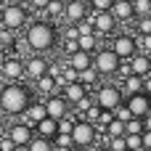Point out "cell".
<instances>
[{"mask_svg":"<svg viewBox=\"0 0 151 151\" xmlns=\"http://www.w3.org/2000/svg\"><path fill=\"white\" fill-rule=\"evenodd\" d=\"M56 37H58V32L50 21H32L29 29L24 32V45L37 53H45L56 45Z\"/></svg>","mask_w":151,"mask_h":151,"instance_id":"cell-1","label":"cell"},{"mask_svg":"<svg viewBox=\"0 0 151 151\" xmlns=\"http://www.w3.org/2000/svg\"><path fill=\"white\" fill-rule=\"evenodd\" d=\"M29 104H32L29 90H27L24 85H19V82L5 85V88L0 90V111H3V114H24Z\"/></svg>","mask_w":151,"mask_h":151,"instance_id":"cell-2","label":"cell"},{"mask_svg":"<svg viewBox=\"0 0 151 151\" xmlns=\"http://www.w3.org/2000/svg\"><path fill=\"white\" fill-rule=\"evenodd\" d=\"M0 21H3V29H21L27 24V8L19 5V3H5L3 11H0Z\"/></svg>","mask_w":151,"mask_h":151,"instance_id":"cell-3","label":"cell"},{"mask_svg":"<svg viewBox=\"0 0 151 151\" xmlns=\"http://www.w3.org/2000/svg\"><path fill=\"white\" fill-rule=\"evenodd\" d=\"M119 61H130L135 53H138V42H135V37L133 35H117L114 40H111V48H109Z\"/></svg>","mask_w":151,"mask_h":151,"instance_id":"cell-4","label":"cell"},{"mask_svg":"<svg viewBox=\"0 0 151 151\" xmlns=\"http://www.w3.org/2000/svg\"><path fill=\"white\" fill-rule=\"evenodd\" d=\"M96 106L101 111H114L117 106H122V90L114 88V85H104L96 93Z\"/></svg>","mask_w":151,"mask_h":151,"instance_id":"cell-5","label":"cell"},{"mask_svg":"<svg viewBox=\"0 0 151 151\" xmlns=\"http://www.w3.org/2000/svg\"><path fill=\"white\" fill-rule=\"evenodd\" d=\"M93 69H96V74H117L119 58H117L109 48L96 50V53H93Z\"/></svg>","mask_w":151,"mask_h":151,"instance_id":"cell-6","label":"cell"},{"mask_svg":"<svg viewBox=\"0 0 151 151\" xmlns=\"http://www.w3.org/2000/svg\"><path fill=\"white\" fill-rule=\"evenodd\" d=\"M72 143L77 149H90V143H96V127L88 125L85 119H77L72 127Z\"/></svg>","mask_w":151,"mask_h":151,"instance_id":"cell-7","label":"cell"},{"mask_svg":"<svg viewBox=\"0 0 151 151\" xmlns=\"http://www.w3.org/2000/svg\"><path fill=\"white\" fill-rule=\"evenodd\" d=\"M125 109L130 111L133 119H143L151 114V106H149V96L146 93H135V96H127L125 101Z\"/></svg>","mask_w":151,"mask_h":151,"instance_id":"cell-8","label":"cell"},{"mask_svg":"<svg viewBox=\"0 0 151 151\" xmlns=\"http://www.w3.org/2000/svg\"><path fill=\"white\" fill-rule=\"evenodd\" d=\"M42 106H45V114H48V119H64L66 114H69V104L58 96V93H53V96H48L45 101H42Z\"/></svg>","mask_w":151,"mask_h":151,"instance_id":"cell-9","label":"cell"},{"mask_svg":"<svg viewBox=\"0 0 151 151\" xmlns=\"http://www.w3.org/2000/svg\"><path fill=\"white\" fill-rule=\"evenodd\" d=\"M88 3H82V0H74V3H64V19L69 21V27H77L80 21H85V16H88Z\"/></svg>","mask_w":151,"mask_h":151,"instance_id":"cell-10","label":"cell"},{"mask_svg":"<svg viewBox=\"0 0 151 151\" xmlns=\"http://www.w3.org/2000/svg\"><path fill=\"white\" fill-rule=\"evenodd\" d=\"M48 61L42 58V56H29L27 61H24V77H29V80H40V77H45L48 74Z\"/></svg>","mask_w":151,"mask_h":151,"instance_id":"cell-11","label":"cell"},{"mask_svg":"<svg viewBox=\"0 0 151 151\" xmlns=\"http://www.w3.org/2000/svg\"><path fill=\"white\" fill-rule=\"evenodd\" d=\"M0 74H3V80H8V85H13L16 80L24 77V61L16 58V56H8L5 64H3V69H0Z\"/></svg>","mask_w":151,"mask_h":151,"instance_id":"cell-12","label":"cell"},{"mask_svg":"<svg viewBox=\"0 0 151 151\" xmlns=\"http://www.w3.org/2000/svg\"><path fill=\"white\" fill-rule=\"evenodd\" d=\"M32 138H35V133H32V127L24 125V122H16V125L8 127V141L13 143V149H16V146H27Z\"/></svg>","mask_w":151,"mask_h":151,"instance_id":"cell-13","label":"cell"},{"mask_svg":"<svg viewBox=\"0 0 151 151\" xmlns=\"http://www.w3.org/2000/svg\"><path fill=\"white\" fill-rule=\"evenodd\" d=\"M127 66H130V74H133V77L146 80V77L151 74V69H149V56H143L141 50H138V53H135V56L127 61Z\"/></svg>","mask_w":151,"mask_h":151,"instance_id":"cell-14","label":"cell"},{"mask_svg":"<svg viewBox=\"0 0 151 151\" xmlns=\"http://www.w3.org/2000/svg\"><path fill=\"white\" fill-rule=\"evenodd\" d=\"M93 13H96V11H93ZM114 27H117V21H114L111 13H96V16H93V32H96V35H111Z\"/></svg>","mask_w":151,"mask_h":151,"instance_id":"cell-15","label":"cell"},{"mask_svg":"<svg viewBox=\"0 0 151 151\" xmlns=\"http://www.w3.org/2000/svg\"><path fill=\"white\" fill-rule=\"evenodd\" d=\"M61 98H64L66 104H74V106H77L82 98H88V90H85V85H82V82H72V85H64Z\"/></svg>","mask_w":151,"mask_h":151,"instance_id":"cell-16","label":"cell"},{"mask_svg":"<svg viewBox=\"0 0 151 151\" xmlns=\"http://www.w3.org/2000/svg\"><path fill=\"white\" fill-rule=\"evenodd\" d=\"M66 64H69V69H72V72H77V74H80V72H85V69H90V66H93V56H90V53H82V50H74V53L69 56V61H66Z\"/></svg>","mask_w":151,"mask_h":151,"instance_id":"cell-17","label":"cell"},{"mask_svg":"<svg viewBox=\"0 0 151 151\" xmlns=\"http://www.w3.org/2000/svg\"><path fill=\"white\" fill-rule=\"evenodd\" d=\"M24 117H27V122H24V125H29V127H32V125H40V122L48 117V114H45V106H42V101H32V104L27 106Z\"/></svg>","mask_w":151,"mask_h":151,"instance_id":"cell-18","label":"cell"},{"mask_svg":"<svg viewBox=\"0 0 151 151\" xmlns=\"http://www.w3.org/2000/svg\"><path fill=\"white\" fill-rule=\"evenodd\" d=\"M109 13L114 16V21H127V19H133V3L130 0H114Z\"/></svg>","mask_w":151,"mask_h":151,"instance_id":"cell-19","label":"cell"},{"mask_svg":"<svg viewBox=\"0 0 151 151\" xmlns=\"http://www.w3.org/2000/svg\"><path fill=\"white\" fill-rule=\"evenodd\" d=\"M35 127H37V138H45V141H53L56 133H58V122L56 119H48V117L40 125H35Z\"/></svg>","mask_w":151,"mask_h":151,"instance_id":"cell-20","label":"cell"},{"mask_svg":"<svg viewBox=\"0 0 151 151\" xmlns=\"http://www.w3.org/2000/svg\"><path fill=\"white\" fill-rule=\"evenodd\" d=\"M96 45H98V37L96 35H85V37H77V50L82 53H96Z\"/></svg>","mask_w":151,"mask_h":151,"instance_id":"cell-21","label":"cell"},{"mask_svg":"<svg viewBox=\"0 0 151 151\" xmlns=\"http://www.w3.org/2000/svg\"><path fill=\"white\" fill-rule=\"evenodd\" d=\"M37 90H40L45 98H48V96H53V93H56V80H53V77H48V74H45V77H40V80H37Z\"/></svg>","mask_w":151,"mask_h":151,"instance_id":"cell-22","label":"cell"},{"mask_svg":"<svg viewBox=\"0 0 151 151\" xmlns=\"http://www.w3.org/2000/svg\"><path fill=\"white\" fill-rule=\"evenodd\" d=\"M125 90H127V96H135V93H143V80L141 77H125Z\"/></svg>","mask_w":151,"mask_h":151,"instance_id":"cell-23","label":"cell"},{"mask_svg":"<svg viewBox=\"0 0 151 151\" xmlns=\"http://www.w3.org/2000/svg\"><path fill=\"white\" fill-rule=\"evenodd\" d=\"M133 16H138V19L151 16V0H135L133 3Z\"/></svg>","mask_w":151,"mask_h":151,"instance_id":"cell-24","label":"cell"},{"mask_svg":"<svg viewBox=\"0 0 151 151\" xmlns=\"http://www.w3.org/2000/svg\"><path fill=\"white\" fill-rule=\"evenodd\" d=\"M27 151H53V143L50 141H45V138H32L29 143H27Z\"/></svg>","mask_w":151,"mask_h":151,"instance_id":"cell-25","label":"cell"},{"mask_svg":"<svg viewBox=\"0 0 151 151\" xmlns=\"http://www.w3.org/2000/svg\"><path fill=\"white\" fill-rule=\"evenodd\" d=\"M106 135H109V138H125V125L117 122V119H111V122L106 125Z\"/></svg>","mask_w":151,"mask_h":151,"instance_id":"cell-26","label":"cell"},{"mask_svg":"<svg viewBox=\"0 0 151 151\" xmlns=\"http://www.w3.org/2000/svg\"><path fill=\"white\" fill-rule=\"evenodd\" d=\"M125 135H143V119H130V122H125Z\"/></svg>","mask_w":151,"mask_h":151,"instance_id":"cell-27","label":"cell"},{"mask_svg":"<svg viewBox=\"0 0 151 151\" xmlns=\"http://www.w3.org/2000/svg\"><path fill=\"white\" fill-rule=\"evenodd\" d=\"M42 11H45V16H61V13H64V3H58V0L45 3V5H42Z\"/></svg>","mask_w":151,"mask_h":151,"instance_id":"cell-28","label":"cell"},{"mask_svg":"<svg viewBox=\"0 0 151 151\" xmlns=\"http://www.w3.org/2000/svg\"><path fill=\"white\" fill-rule=\"evenodd\" d=\"M50 143H53V149H72V146H74V143H72V135H61V133H58Z\"/></svg>","mask_w":151,"mask_h":151,"instance_id":"cell-29","label":"cell"},{"mask_svg":"<svg viewBox=\"0 0 151 151\" xmlns=\"http://www.w3.org/2000/svg\"><path fill=\"white\" fill-rule=\"evenodd\" d=\"M125 146H127V151H143L141 135H125Z\"/></svg>","mask_w":151,"mask_h":151,"instance_id":"cell-30","label":"cell"},{"mask_svg":"<svg viewBox=\"0 0 151 151\" xmlns=\"http://www.w3.org/2000/svg\"><path fill=\"white\" fill-rule=\"evenodd\" d=\"M135 29H138V35H143V37H149V35H151V16H146V19H138V24H135Z\"/></svg>","mask_w":151,"mask_h":151,"instance_id":"cell-31","label":"cell"},{"mask_svg":"<svg viewBox=\"0 0 151 151\" xmlns=\"http://www.w3.org/2000/svg\"><path fill=\"white\" fill-rule=\"evenodd\" d=\"M77 82H82V85H90V82H96V69L90 66V69L80 72V74H77Z\"/></svg>","mask_w":151,"mask_h":151,"instance_id":"cell-32","label":"cell"},{"mask_svg":"<svg viewBox=\"0 0 151 151\" xmlns=\"http://www.w3.org/2000/svg\"><path fill=\"white\" fill-rule=\"evenodd\" d=\"M72 127H74V119H69V117L58 119V133H61V135H72ZM58 133H56V135H58Z\"/></svg>","mask_w":151,"mask_h":151,"instance_id":"cell-33","label":"cell"},{"mask_svg":"<svg viewBox=\"0 0 151 151\" xmlns=\"http://www.w3.org/2000/svg\"><path fill=\"white\" fill-rule=\"evenodd\" d=\"M109 143H106V149L109 151H127V146H125V138H106Z\"/></svg>","mask_w":151,"mask_h":151,"instance_id":"cell-34","label":"cell"},{"mask_svg":"<svg viewBox=\"0 0 151 151\" xmlns=\"http://www.w3.org/2000/svg\"><path fill=\"white\" fill-rule=\"evenodd\" d=\"M141 48H143V56H151V35L141 40Z\"/></svg>","mask_w":151,"mask_h":151,"instance_id":"cell-35","label":"cell"},{"mask_svg":"<svg viewBox=\"0 0 151 151\" xmlns=\"http://www.w3.org/2000/svg\"><path fill=\"white\" fill-rule=\"evenodd\" d=\"M111 119H114V114H111V111H101V117H98V122H101V125H109Z\"/></svg>","mask_w":151,"mask_h":151,"instance_id":"cell-36","label":"cell"},{"mask_svg":"<svg viewBox=\"0 0 151 151\" xmlns=\"http://www.w3.org/2000/svg\"><path fill=\"white\" fill-rule=\"evenodd\" d=\"M141 143H143V151H151V133H143L141 135Z\"/></svg>","mask_w":151,"mask_h":151,"instance_id":"cell-37","label":"cell"},{"mask_svg":"<svg viewBox=\"0 0 151 151\" xmlns=\"http://www.w3.org/2000/svg\"><path fill=\"white\" fill-rule=\"evenodd\" d=\"M77 37H80L77 35V27H66V40H74L77 42Z\"/></svg>","mask_w":151,"mask_h":151,"instance_id":"cell-38","label":"cell"},{"mask_svg":"<svg viewBox=\"0 0 151 151\" xmlns=\"http://www.w3.org/2000/svg\"><path fill=\"white\" fill-rule=\"evenodd\" d=\"M143 93H146V96H151V74L143 80Z\"/></svg>","mask_w":151,"mask_h":151,"instance_id":"cell-39","label":"cell"},{"mask_svg":"<svg viewBox=\"0 0 151 151\" xmlns=\"http://www.w3.org/2000/svg\"><path fill=\"white\" fill-rule=\"evenodd\" d=\"M74 50H77V42H74V40H66V53H69V56H72V53H74Z\"/></svg>","mask_w":151,"mask_h":151,"instance_id":"cell-40","label":"cell"},{"mask_svg":"<svg viewBox=\"0 0 151 151\" xmlns=\"http://www.w3.org/2000/svg\"><path fill=\"white\" fill-rule=\"evenodd\" d=\"M143 133H151V114L143 117Z\"/></svg>","mask_w":151,"mask_h":151,"instance_id":"cell-41","label":"cell"},{"mask_svg":"<svg viewBox=\"0 0 151 151\" xmlns=\"http://www.w3.org/2000/svg\"><path fill=\"white\" fill-rule=\"evenodd\" d=\"M5 58H8V53H5V50H0V69H3V64H5Z\"/></svg>","mask_w":151,"mask_h":151,"instance_id":"cell-42","label":"cell"},{"mask_svg":"<svg viewBox=\"0 0 151 151\" xmlns=\"http://www.w3.org/2000/svg\"><path fill=\"white\" fill-rule=\"evenodd\" d=\"M53 151H72V149H53Z\"/></svg>","mask_w":151,"mask_h":151,"instance_id":"cell-43","label":"cell"},{"mask_svg":"<svg viewBox=\"0 0 151 151\" xmlns=\"http://www.w3.org/2000/svg\"><path fill=\"white\" fill-rule=\"evenodd\" d=\"M74 151H90V149H74Z\"/></svg>","mask_w":151,"mask_h":151,"instance_id":"cell-44","label":"cell"},{"mask_svg":"<svg viewBox=\"0 0 151 151\" xmlns=\"http://www.w3.org/2000/svg\"><path fill=\"white\" fill-rule=\"evenodd\" d=\"M98 151H109V149H106V146H104V149H98Z\"/></svg>","mask_w":151,"mask_h":151,"instance_id":"cell-45","label":"cell"},{"mask_svg":"<svg viewBox=\"0 0 151 151\" xmlns=\"http://www.w3.org/2000/svg\"><path fill=\"white\" fill-rule=\"evenodd\" d=\"M149 69H151V56H149Z\"/></svg>","mask_w":151,"mask_h":151,"instance_id":"cell-46","label":"cell"},{"mask_svg":"<svg viewBox=\"0 0 151 151\" xmlns=\"http://www.w3.org/2000/svg\"><path fill=\"white\" fill-rule=\"evenodd\" d=\"M149 106H151V96H149Z\"/></svg>","mask_w":151,"mask_h":151,"instance_id":"cell-47","label":"cell"}]
</instances>
